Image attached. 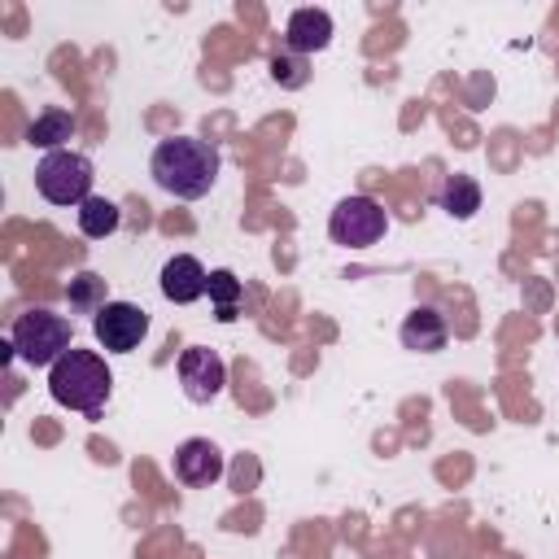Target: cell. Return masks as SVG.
Segmentation results:
<instances>
[{
	"instance_id": "obj_1",
	"label": "cell",
	"mask_w": 559,
	"mask_h": 559,
	"mask_svg": "<svg viewBox=\"0 0 559 559\" xmlns=\"http://www.w3.org/2000/svg\"><path fill=\"white\" fill-rule=\"evenodd\" d=\"M148 170H153L157 188H166L170 197L197 201L218 179V148L210 140H197V135H175V140H162L153 148Z\"/></svg>"
},
{
	"instance_id": "obj_2",
	"label": "cell",
	"mask_w": 559,
	"mask_h": 559,
	"mask_svg": "<svg viewBox=\"0 0 559 559\" xmlns=\"http://www.w3.org/2000/svg\"><path fill=\"white\" fill-rule=\"evenodd\" d=\"M109 389H114V376L105 367V358L96 349H66L52 367H48V393L52 402L96 419L109 402Z\"/></svg>"
},
{
	"instance_id": "obj_3",
	"label": "cell",
	"mask_w": 559,
	"mask_h": 559,
	"mask_svg": "<svg viewBox=\"0 0 559 559\" xmlns=\"http://www.w3.org/2000/svg\"><path fill=\"white\" fill-rule=\"evenodd\" d=\"M9 341H13V354L31 367H52L66 349H74V328L66 314H52V310H26L13 319L9 328Z\"/></svg>"
},
{
	"instance_id": "obj_4",
	"label": "cell",
	"mask_w": 559,
	"mask_h": 559,
	"mask_svg": "<svg viewBox=\"0 0 559 559\" xmlns=\"http://www.w3.org/2000/svg\"><path fill=\"white\" fill-rule=\"evenodd\" d=\"M92 162L74 148H57V153H44L39 166H35V188L44 201L52 205H83L92 197Z\"/></svg>"
},
{
	"instance_id": "obj_5",
	"label": "cell",
	"mask_w": 559,
	"mask_h": 559,
	"mask_svg": "<svg viewBox=\"0 0 559 559\" xmlns=\"http://www.w3.org/2000/svg\"><path fill=\"white\" fill-rule=\"evenodd\" d=\"M384 231H389V214L371 197H345V201H336V210L328 218V236L345 249H367Z\"/></svg>"
},
{
	"instance_id": "obj_6",
	"label": "cell",
	"mask_w": 559,
	"mask_h": 559,
	"mask_svg": "<svg viewBox=\"0 0 559 559\" xmlns=\"http://www.w3.org/2000/svg\"><path fill=\"white\" fill-rule=\"evenodd\" d=\"M92 332H96L100 349H109V354H131V349L144 341V332H148V314H144L135 301H109V306L92 319Z\"/></svg>"
},
{
	"instance_id": "obj_7",
	"label": "cell",
	"mask_w": 559,
	"mask_h": 559,
	"mask_svg": "<svg viewBox=\"0 0 559 559\" xmlns=\"http://www.w3.org/2000/svg\"><path fill=\"white\" fill-rule=\"evenodd\" d=\"M179 384L188 393V402H214L227 384V367L218 358V349H205V345H192L179 354Z\"/></svg>"
},
{
	"instance_id": "obj_8",
	"label": "cell",
	"mask_w": 559,
	"mask_h": 559,
	"mask_svg": "<svg viewBox=\"0 0 559 559\" xmlns=\"http://www.w3.org/2000/svg\"><path fill=\"white\" fill-rule=\"evenodd\" d=\"M175 476H179L183 485H192V489L214 485V480L223 476V450H218L214 441H205V437H188V441L175 450Z\"/></svg>"
},
{
	"instance_id": "obj_9",
	"label": "cell",
	"mask_w": 559,
	"mask_h": 559,
	"mask_svg": "<svg viewBox=\"0 0 559 559\" xmlns=\"http://www.w3.org/2000/svg\"><path fill=\"white\" fill-rule=\"evenodd\" d=\"M205 288H210V271H205L192 253L166 258V266H162V297H166V301L188 306V301L205 297Z\"/></svg>"
},
{
	"instance_id": "obj_10",
	"label": "cell",
	"mask_w": 559,
	"mask_h": 559,
	"mask_svg": "<svg viewBox=\"0 0 559 559\" xmlns=\"http://www.w3.org/2000/svg\"><path fill=\"white\" fill-rule=\"evenodd\" d=\"M402 345L406 349H415V354H437V349H445V341H450V328H445V314L441 310H432V306H415L406 319H402Z\"/></svg>"
},
{
	"instance_id": "obj_11",
	"label": "cell",
	"mask_w": 559,
	"mask_h": 559,
	"mask_svg": "<svg viewBox=\"0 0 559 559\" xmlns=\"http://www.w3.org/2000/svg\"><path fill=\"white\" fill-rule=\"evenodd\" d=\"M284 44H288L297 57L328 48V44H332V17H328L323 9H297V13L288 17V26H284Z\"/></svg>"
},
{
	"instance_id": "obj_12",
	"label": "cell",
	"mask_w": 559,
	"mask_h": 559,
	"mask_svg": "<svg viewBox=\"0 0 559 559\" xmlns=\"http://www.w3.org/2000/svg\"><path fill=\"white\" fill-rule=\"evenodd\" d=\"M66 140H74V114H66V109H44V114L26 127V144H31V148L57 153Z\"/></svg>"
},
{
	"instance_id": "obj_13",
	"label": "cell",
	"mask_w": 559,
	"mask_h": 559,
	"mask_svg": "<svg viewBox=\"0 0 559 559\" xmlns=\"http://www.w3.org/2000/svg\"><path fill=\"white\" fill-rule=\"evenodd\" d=\"M437 201H441V210H445L450 218H472V214L480 210V183H476L472 175H450V179L441 183Z\"/></svg>"
},
{
	"instance_id": "obj_14",
	"label": "cell",
	"mask_w": 559,
	"mask_h": 559,
	"mask_svg": "<svg viewBox=\"0 0 559 559\" xmlns=\"http://www.w3.org/2000/svg\"><path fill=\"white\" fill-rule=\"evenodd\" d=\"M118 223H122V214H118V205H114L109 197H87V201L79 205V231H83L87 240L114 236Z\"/></svg>"
},
{
	"instance_id": "obj_15",
	"label": "cell",
	"mask_w": 559,
	"mask_h": 559,
	"mask_svg": "<svg viewBox=\"0 0 559 559\" xmlns=\"http://www.w3.org/2000/svg\"><path fill=\"white\" fill-rule=\"evenodd\" d=\"M66 297H70V310H79V314H100L105 306H109V297H105V280L96 275V271H83V275H74L70 284H66Z\"/></svg>"
},
{
	"instance_id": "obj_16",
	"label": "cell",
	"mask_w": 559,
	"mask_h": 559,
	"mask_svg": "<svg viewBox=\"0 0 559 559\" xmlns=\"http://www.w3.org/2000/svg\"><path fill=\"white\" fill-rule=\"evenodd\" d=\"M205 293H210V301H214L218 319H223V323H231V319H236V301H240V293H245V288H240V280H236L231 271H210V288H205Z\"/></svg>"
},
{
	"instance_id": "obj_17",
	"label": "cell",
	"mask_w": 559,
	"mask_h": 559,
	"mask_svg": "<svg viewBox=\"0 0 559 559\" xmlns=\"http://www.w3.org/2000/svg\"><path fill=\"white\" fill-rule=\"evenodd\" d=\"M271 74H275L280 83H288V87H301V83H306L301 61H288V57H275V61H271Z\"/></svg>"
}]
</instances>
